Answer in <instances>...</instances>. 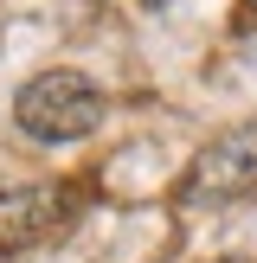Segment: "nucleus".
Listing matches in <instances>:
<instances>
[{"mask_svg":"<svg viewBox=\"0 0 257 263\" xmlns=\"http://www.w3.org/2000/svg\"><path fill=\"white\" fill-rule=\"evenodd\" d=\"M141 7H148V13H161V7H174V0H141Z\"/></svg>","mask_w":257,"mask_h":263,"instance_id":"20e7f679","label":"nucleus"},{"mask_svg":"<svg viewBox=\"0 0 257 263\" xmlns=\"http://www.w3.org/2000/svg\"><path fill=\"white\" fill-rule=\"evenodd\" d=\"M251 186H257V122H244V128H231V135L206 141V148L193 154L187 180H180V205H193V212L231 205Z\"/></svg>","mask_w":257,"mask_h":263,"instance_id":"f03ea898","label":"nucleus"},{"mask_svg":"<svg viewBox=\"0 0 257 263\" xmlns=\"http://www.w3.org/2000/svg\"><path fill=\"white\" fill-rule=\"evenodd\" d=\"M64 212H71V186H13V193H0V251L39 244Z\"/></svg>","mask_w":257,"mask_h":263,"instance_id":"7ed1b4c3","label":"nucleus"},{"mask_svg":"<svg viewBox=\"0 0 257 263\" xmlns=\"http://www.w3.org/2000/svg\"><path fill=\"white\" fill-rule=\"evenodd\" d=\"M218 263H251V257H218Z\"/></svg>","mask_w":257,"mask_h":263,"instance_id":"39448f33","label":"nucleus"},{"mask_svg":"<svg viewBox=\"0 0 257 263\" xmlns=\"http://www.w3.org/2000/svg\"><path fill=\"white\" fill-rule=\"evenodd\" d=\"M13 122L32 141H77L103 122V90L84 71H39L13 97Z\"/></svg>","mask_w":257,"mask_h":263,"instance_id":"f257e3e1","label":"nucleus"}]
</instances>
